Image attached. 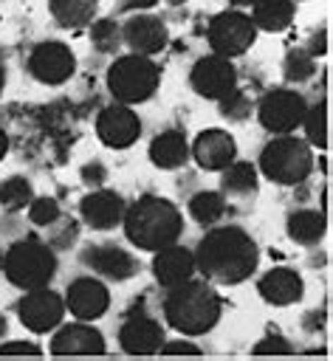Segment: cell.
Listing matches in <instances>:
<instances>
[{"label": "cell", "mask_w": 333, "mask_h": 361, "mask_svg": "<svg viewBox=\"0 0 333 361\" xmlns=\"http://www.w3.org/2000/svg\"><path fill=\"white\" fill-rule=\"evenodd\" d=\"M195 254V271H200L209 282L217 285H240L246 282L260 262V248L254 237L240 226H217L209 228Z\"/></svg>", "instance_id": "obj_1"}, {"label": "cell", "mask_w": 333, "mask_h": 361, "mask_svg": "<svg viewBox=\"0 0 333 361\" xmlns=\"http://www.w3.org/2000/svg\"><path fill=\"white\" fill-rule=\"evenodd\" d=\"M121 226L135 248L158 251L169 243H178L183 234V214L172 200L161 195H141L135 203H127Z\"/></svg>", "instance_id": "obj_2"}, {"label": "cell", "mask_w": 333, "mask_h": 361, "mask_svg": "<svg viewBox=\"0 0 333 361\" xmlns=\"http://www.w3.org/2000/svg\"><path fill=\"white\" fill-rule=\"evenodd\" d=\"M220 296L209 282L186 279L181 285L166 288L164 296V316L172 330L181 336H203L220 322Z\"/></svg>", "instance_id": "obj_3"}, {"label": "cell", "mask_w": 333, "mask_h": 361, "mask_svg": "<svg viewBox=\"0 0 333 361\" xmlns=\"http://www.w3.org/2000/svg\"><path fill=\"white\" fill-rule=\"evenodd\" d=\"M3 274L20 290L45 288V285H51V279L56 274V254L48 243H42L34 234L20 237L17 243H11L6 248Z\"/></svg>", "instance_id": "obj_4"}, {"label": "cell", "mask_w": 333, "mask_h": 361, "mask_svg": "<svg viewBox=\"0 0 333 361\" xmlns=\"http://www.w3.org/2000/svg\"><path fill=\"white\" fill-rule=\"evenodd\" d=\"M161 85V68L152 56L144 54H124L116 56L107 68V90L121 104H141L155 96Z\"/></svg>", "instance_id": "obj_5"}, {"label": "cell", "mask_w": 333, "mask_h": 361, "mask_svg": "<svg viewBox=\"0 0 333 361\" xmlns=\"http://www.w3.org/2000/svg\"><path fill=\"white\" fill-rule=\"evenodd\" d=\"M260 172L279 183V186H299L308 180V175L313 172V152L310 144L285 133L271 138L262 149H260Z\"/></svg>", "instance_id": "obj_6"}, {"label": "cell", "mask_w": 333, "mask_h": 361, "mask_svg": "<svg viewBox=\"0 0 333 361\" xmlns=\"http://www.w3.org/2000/svg\"><path fill=\"white\" fill-rule=\"evenodd\" d=\"M206 39L212 45V54H220V56H243L254 39H257V25L248 14L237 11V8H229V11H220L212 17L209 28H206Z\"/></svg>", "instance_id": "obj_7"}, {"label": "cell", "mask_w": 333, "mask_h": 361, "mask_svg": "<svg viewBox=\"0 0 333 361\" xmlns=\"http://www.w3.org/2000/svg\"><path fill=\"white\" fill-rule=\"evenodd\" d=\"M254 110H257V121L262 124V130H268L271 135H285V133H293L302 124L308 102L299 90L274 87L257 102Z\"/></svg>", "instance_id": "obj_8"}, {"label": "cell", "mask_w": 333, "mask_h": 361, "mask_svg": "<svg viewBox=\"0 0 333 361\" xmlns=\"http://www.w3.org/2000/svg\"><path fill=\"white\" fill-rule=\"evenodd\" d=\"M164 327L158 319H152L147 310H144V299L135 302L127 313H124V322L119 327V347L127 353V355H155L164 344Z\"/></svg>", "instance_id": "obj_9"}, {"label": "cell", "mask_w": 333, "mask_h": 361, "mask_svg": "<svg viewBox=\"0 0 333 361\" xmlns=\"http://www.w3.org/2000/svg\"><path fill=\"white\" fill-rule=\"evenodd\" d=\"M17 319L25 330L31 333H51L62 324L65 319V302L56 290L45 288H34L25 290L23 299L17 302Z\"/></svg>", "instance_id": "obj_10"}, {"label": "cell", "mask_w": 333, "mask_h": 361, "mask_svg": "<svg viewBox=\"0 0 333 361\" xmlns=\"http://www.w3.org/2000/svg\"><path fill=\"white\" fill-rule=\"evenodd\" d=\"M79 262L110 282H127L138 274V259L119 243H90L79 251Z\"/></svg>", "instance_id": "obj_11"}, {"label": "cell", "mask_w": 333, "mask_h": 361, "mask_svg": "<svg viewBox=\"0 0 333 361\" xmlns=\"http://www.w3.org/2000/svg\"><path fill=\"white\" fill-rule=\"evenodd\" d=\"M76 71L73 51L59 39H45L28 54V73L40 85H65Z\"/></svg>", "instance_id": "obj_12"}, {"label": "cell", "mask_w": 333, "mask_h": 361, "mask_svg": "<svg viewBox=\"0 0 333 361\" xmlns=\"http://www.w3.org/2000/svg\"><path fill=\"white\" fill-rule=\"evenodd\" d=\"M96 135L110 149H127L141 135V118L133 110V104H121V102L104 104L96 116Z\"/></svg>", "instance_id": "obj_13"}, {"label": "cell", "mask_w": 333, "mask_h": 361, "mask_svg": "<svg viewBox=\"0 0 333 361\" xmlns=\"http://www.w3.org/2000/svg\"><path fill=\"white\" fill-rule=\"evenodd\" d=\"M189 85L192 90L200 96V99H223L231 87H237V68L231 65L229 56H220V54H209V56H200L192 71H189Z\"/></svg>", "instance_id": "obj_14"}, {"label": "cell", "mask_w": 333, "mask_h": 361, "mask_svg": "<svg viewBox=\"0 0 333 361\" xmlns=\"http://www.w3.org/2000/svg\"><path fill=\"white\" fill-rule=\"evenodd\" d=\"M65 310L79 322H96L110 307V290L99 276H76L65 288Z\"/></svg>", "instance_id": "obj_15"}, {"label": "cell", "mask_w": 333, "mask_h": 361, "mask_svg": "<svg viewBox=\"0 0 333 361\" xmlns=\"http://www.w3.org/2000/svg\"><path fill=\"white\" fill-rule=\"evenodd\" d=\"M169 42V31L166 23L155 14H144V11H133L124 23H121V45H127L133 54H161Z\"/></svg>", "instance_id": "obj_16"}, {"label": "cell", "mask_w": 333, "mask_h": 361, "mask_svg": "<svg viewBox=\"0 0 333 361\" xmlns=\"http://www.w3.org/2000/svg\"><path fill=\"white\" fill-rule=\"evenodd\" d=\"M189 155L195 158V164L206 172H220L226 169L234 158H237V141L220 130V127H209V130H200L189 147Z\"/></svg>", "instance_id": "obj_17"}, {"label": "cell", "mask_w": 333, "mask_h": 361, "mask_svg": "<svg viewBox=\"0 0 333 361\" xmlns=\"http://www.w3.org/2000/svg\"><path fill=\"white\" fill-rule=\"evenodd\" d=\"M124 209H127V200L119 192L99 189V186L79 200V214H82L85 226H90L93 231L116 228L121 223V217H124Z\"/></svg>", "instance_id": "obj_18"}, {"label": "cell", "mask_w": 333, "mask_h": 361, "mask_svg": "<svg viewBox=\"0 0 333 361\" xmlns=\"http://www.w3.org/2000/svg\"><path fill=\"white\" fill-rule=\"evenodd\" d=\"M104 336L90 324V322H71L59 324L54 338H51V355H102Z\"/></svg>", "instance_id": "obj_19"}, {"label": "cell", "mask_w": 333, "mask_h": 361, "mask_svg": "<svg viewBox=\"0 0 333 361\" xmlns=\"http://www.w3.org/2000/svg\"><path fill=\"white\" fill-rule=\"evenodd\" d=\"M257 293L262 296V302L274 305V307H288L296 305L305 296V282L293 268H271L257 279Z\"/></svg>", "instance_id": "obj_20"}, {"label": "cell", "mask_w": 333, "mask_h": 361, "mask_svg": "<svg viewBox=\"0 0 333 361\" xmlns=\"http://www.w3.org/2000/svg\"><path fill=\"white\" fill-rule=\"evenodd\" d=\"M152 276L161 288H172L181 285L186 279H192L195 274V254L178 243H169L158 251H152Z\"/></svg>", "instance_id": "obj_21"}, {"label": "cell", "mask_w": 333, "mask_h": 361, "mask_svg": "<svg viewBox=\"0 0 333 361\" xmlns=\"http://www.w3.org/2000/svg\"><path fill=\"white\" fill-rule=\"evenodd\" d=\"M220 192L226 200H237V203H248L257 197L260 192V178H257V166L248 161H231L226 169H220Z\"/></svg>", "instance_id": "obj_22"}, {"label": "cell", "mask_w": 333, "mask_h": 361, "mask_svg": "<svg viewBox=\"0 0 333 361\" xmlns=\"http://www.w3.org/2000/svg\"><path fill=\"white\" fill-rule=\"evenodd\" d=\"M285 231H288L291 243L313 248L327 234V214H325V209H293L285 220Z\"/></svg>", "instance_id": "obj_23"}, {"label": "cell", "mask_w": 333, "mask_h": 361, "mask_svg": "<svg viewBox=\"0 0 333 361\" xmlns=\"http://www.w3.org/2000/svg\"><path fill=\"white\" fill-rule=\"evenodd\" d=\"M150 161L158 169H181L189 161V141L181 130H164L150 141Z\"/></svg>", "instance_id": "obj_24"}, {"label": "cell", "mask_w": 333, "mask_h": 361, "mask_svg": "<svg viewBox=\"0 0 333 361\" xmlns=\"http://www.w3.org/2000/svg\"><path fill=\"white\" fill-rule=\"evenodd\" d=\"M251 6H254L251 20L257 31H268V34L285 31L296 11V0H254Z\"/></svg>", "instance_id": "obj_25"}, {"label": "cell", "mask_w": 333, "mask_h": 361, "mask_svg": "<svg viewBox=\"0 0 333 361\" xmlns=\"http://www.w3.org/2000/svg\"><path fill=\"white\" fill-rule=\"evenodd\" d=\"M48 11L62 28H82L96 20L99 0H48Z\"/></svg>", "instance_id": "obj_26"}, {"label": "cell", "mask_w": 333, "mask_h": 361, "mask_svg": "<svg viewBox=\"0 0 333 361\" xmlns=\"http://www.w3.org/2000/svg\"><path fill=\"white\" fill-rule=\"evenodd\" d=\"M226 209H229V200L223 197V192H214V189H200L189 197V214L200 226L220 223L226 217Z\"/></svg>", "instance_id": "obj_27"}, {"label": "cell", "mask_w": 333, "mask_h": 361, "mask_svg": "<svg viewBox=\"0 0 333 361\" xmlns=\"http://www.w3.org/2000/svg\"><path fill=\"white\" fill-rule=\"evenodd\" d=\"M299 127H305V141H308L310 147L325 149V147H327V102L319 99V102L308 104V110H305Z\"/></svg>", "instance_id": "obj_28"}, {"label": "cell", "mask_w": 333, "mask_h": 361, "mask_svg": "<svg viewBox=\"0 0 333 361\" xmlns=\"http://www.w3.org/2000/svg\"><path fill=\"white\" fill-rule=\"evenodd\" d=\"M316 73V56H310L305 48H291L282 59V76L288 85H305Z\"/></svg>", "instance_id": "obj_29"}, {"label": "cell", "mask_w": 333, "mask_h": 361, "mask_svg": "<svg viewBox=\"0 0 333 361\" xmlns=\"http://www.w3.org/2000/svg\"><path fill=\"white\" fill-rule=\"evenodd\" d=\"M34 197V189H31V180L23 178V175H11L0 183V206L6 212H23Z\"/></svg>", "instance_id": "obj_30"}, {"label": "cell", "mask_w": 333, "mask_h": 361, "mask_svg": "<svg viewBox=\"0 0 333 361\" xmlns=\"http://www.w3.org/2000/svg\"><path fill=\"white\" fill-rule=\"evenodd\" d=\"M90 42L99 54H116L121 48V23L104 17L90 23Z\"/></svg>", "instance_id": "obj_31"}, {"label": "cell", "mask_w": 333, "mask_h": 361, "mask_svg": "<svg viewBox=\"0 0 333 361\" xmlns=\"http://www.w3.org/2000/svg\"><path fill=\"white\" fill-rule=\"evenodd\" d=\"M217 104H220V116H223L226 121H234V124L246 121V118L251 116V110H254L251 96H248L246 90H240V87H231L223 99H217Z\"/></svg>", "instance_id": "obj_32"}, {"label": "cell", "mask_w": 333, "mask_h": 361, "mask_svg": "<svg viewBox=\"0 0 333 361\" xmlns=\"http://www.w3.org/2000/svg\"><path fill=\"white\" fill-rule=\"evenodd\" d=\"M76 237H79V226H76V220L59 217V220H54V223L48 226V245H51L54 251H65V248H71V245L76 243Z\"/></svg>", "instance_id": "obj_33"}, {"label": "cell", "mask_w": 333, "mask_h": 361, "mask_svg": "<svg viewBox=\"0 0 333 361\" xmlns=\"http://www.w3.org/2000/svg\"><path fill=\"white\" fill-rule=\"evenodd\" d=\"M59 217H62V209H59V203L54 197H31V203H28V220L34 226L48 228Z\"/></svg>", "instance_id": "obj_34"}, {"label": "cell", "mask_w": 333, "mask_h": 361, "mask_svg": "<svg viewBox=\"0 0 333 361\" xmlns=\"http://www.w3.org/2000/svg\"><path fill=\"white\" fill-rule=\"evenodd\" d=\"M254 355H291L293 353V344L285 341L282 336H265L260 338L254 347H251Z\"/></svg>", "instance_id": "obj_35"}, {"label": "cell", "mask_w": 333, "mask_h": 361, "mask_svg": "<svg viewBox=\"0 0 333 361\" xmlns=\"http://www.w3.org/2000/svg\"><path fill=\"white\" fill-rule=\"evenodd\" d=\"M79 175H82V180H85L87 186H102V183L107 180V166H104L102 161H87V164L79 169Z\"/></svg>", "instance_id": "obj_36"}, {"label": "cell", "mask_w": 333, "mask_h": 361, "mask_svg": "<svg viewBox=\"0 0 333 361\" xmlns=\"http://www.w3.org/2000/svg\"><path fill=\"white\" fill-rule=\"evenodd\" d=\"M158 353H161V355H200L203 350H200L198 344L186 341V338H178V341H166V338H164V344H161Z\"/></svg>", "instance_id": "obj_37"}, {"label": "cell", "mask_w": 333, "mask_h": 361, "mask_svg": "<svg viewBox=\"0 0 333 361\" xmlns=\"http://www.w3.org/2000/svg\"><path fill=\"white\" fill-rule=\"evenodd\" d=\"M42 347L31 344V341H3L0 344V355H40Z\"/></svg>", "instance_id": "obj_38"}, {"label": "cell", "mask_w": 333, "mask_h": 361, "mask_svg": "<svg viewBox=\"0 0 333 361\" xmlns=\"http://www.w3.org/2000/svg\"><path fill=\"white\" fill-rule=\"evenodd\" d=\"M305 51H308L310 56H325V54H327V28H316V31L308 37Z\"/></svg>", "instance_id": "obj_39"}, {"label": "cell", "mask_w": 333, "mask_h": 361, "mask_svg": "<svg viewBox=\"0 0 333 361\" xmlns=\"http://www.w3.org/2000/svg\"><path fill=\"white\" fill-rule=\"evenodd\" d=\"M155 3H158V0H124V3H121V8L133 14V11H144V8H152Z\"/></svg>", "instance_id": "obj_40"}, {"label": "cell", "mask_w": 333, "mask_h": 361, "mask_svg": "<svg viewBox=\"0 0 333 361\" xmlns=\"http://www.w3.org/2000/svg\"><path fill=\"white\" fill-rule=\"evenodd\" d=\"M6 152H8V133L0 127V161L6 158Z\"/></svg>", "instance_id": "obj_41"}, {"label": "cell", "mask_w": 333, "mask_h": 361, "mask_svg": "<svg viewBox=\"0 0 333 361\" xmlns=\"http://www.w3.org/2000/svg\"><path fill=\"white\" fill-rule=\"evenodd\" d=\"M6 330H8V322H6V316L0 313V338H6Z\"/></svg>", "instance_id": "obj_42"}, {"label": "cell", "mask_w": 333, "mask_h": 361, "mask_svg": "<svg viewBox=\"0 0 333 361\" xmlns=\"http://www.w3.org/2000/svg\"><path fill=\"white\" fill-rule=\"evenodd\" d=\"M3 87H6V68L0 65V93H3Z\"/></svg>", "instance_id": "obj_43"}, {"label": "cell", "mask_w": 333, "mask_h": 361, "mask_svg": "<svg viewBox=\"0 0 333 361\" xmlns=\"http://www.w3.org/2000/svg\"><path fill=\"white\" fill-rule=\"evenodd\" d=\"M229 3H234V6H251L254 0H229Z\"/></svg>", "instance_id": "obj_44"}, {"label": "cell", "mask_w": 333, "mask_h": 361, "mask_svg": "<svg viewBox=\"0 0 333 361\" xmlns=\"http://www.w3.org/2000/svg\"><path fill=\"white\" fill-rule=\"evenodd\" d=\"M169 6H181V3H186V0H166Z\"/></svg>", "instance_id": "obj_45"}]
</instances>
